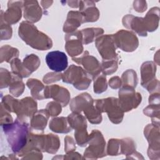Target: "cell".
I'll use <instances>...</instances> for the list:
<instances>
[{"instance_id":"6da1fadb","label":"cell","mask_w":160,"mask_h":160,"mask_svg":"<svg viewBox=\"0 0 160 160\" xmlns=\"http://www.w3.org/2000/svg\"><path fill=\"white\" fill-rule=\"evenodd\" d=\"M2 126L12 150L16 153L22 151L28 141L30 134L29 124L17 118L14 122Z\"/></svg>"},{"instance_id":"7a4b0ae2","label":"cell","mask_w":160,"mask_h":160,"mask_svg":"<svg viewBox=\"0 0 160 160\" xmlns=\"http://www.w3.org/2000/svg\"><path fill=\"white\" fill-rule=\"evenodd\" d=\"M19 37L34 49L44 51L51 48L52 42L46 34L38 31L36 26L28 21H23L19 27Z\"/></svg>"},{"instance_id":"3957f363","label":"cell","mask_w":160,"mask_h":160,"mask_svg":"<svg viewBox=\"0 0 160 160\" xmlns=\"http://www.w3.org/2000/svg\"><path fill=\"white\" fill-rule=\"evenodd\" d=\"M95 107L101 112H106L112 122L119 124L122 121L124 111L122 110L117 98H108L97 99L95 101Z\"/></svg>"},{"instance_id":"277c9868","label":"cell","mask_w":160,"mask_h":160,"mask_svg":"<svg viewBox=\"0 0 160 160\" xmlns=\"http://www.w3.org/2000/svg\"><path fill=\"white\" fill-rule=\"evenodd\" d=\"M63 82L72 84L80 90L86 89L89 87L91 81L86 71L79 66L71 65L68 69L62 74Z\"/></svg>"},{"instance_id":"5b68a950","label":"cell","mask_w":160,"mask_h":160,"mask_svg":"<svg viewBox=\"0 0 160 160\" xmlns=\"http://www.w3.org/2000/svg\"><path fill=\"white\" fill-rule=\"evenodd\" d=\"M119 104L124 112L136 108L141 102V94L135 91L133 88L123 86L119 91Z\"/></svg>"},{"instance_id":"8992f818","label":"cell","mask_w":160,"mask_h":160,"mask_svg":"<svg viewBox=\"0 0 160 160\" xmlns=\"http://www.w3.org/2000/svg\"><path fill=\"white\" fill-rule=\"evenodd\" d=\"M89 146L84 153V158L96 159L103 157L105 155L104 148L106 142L101 132L98 130H93L89 135Z\"/></svg>"},{"instance_id":"52a82bcc","label":"cell","mask_w":160,"mask_h":160,"mask_svg":"<svg viewBox=\"0 0 160 160\" xmlns=\"http://www.w3.org/2000/svg\"><path fill=\"white\" fill-rule=\"evenodd\" d=\"M112 35L117 48H119L124 51H133L138 46V39L131 31L122 29Z\"/></svg>"},{"instance_id":"ba28073f","label":"cell","mask_w":160,"mask_h":160,"mask_svg":"<svg viewBox=\"0 0 160 160\" xmlns=\"http://www.w3.org/2000/svg\"><path fill=\"white\" fill-rule=\"evenodd\" d=\"M96 46L103 60L118 58L116 53L117 46L114 42L113 35H104L96 40Z\"/></svg>"},{"instance_id":"9c48e42d","label":"cell","mask_w":160,"mask_h":160,"mask_svg":"<svg viewBox=\"0 0 160 160\" xmlns=\"http://www.w3.org/2000/svg\"><path fill=\"white\" fill-rule=\"evenodd\" d=\"M37 111V102L31 98L27 97L21 101L16 100L14 106V112L18 116V119L24 121L31 118Z\"/></svg>"},{"instance_id":"30bf717a","label":"cell","mask_w":160,"mask_h":160,"mask_svg":"<svg viewBox=\"0 0 160 160\" xmlns=\"http://www.w3.org/2000/svg\"><path fill=\"white\" fill-rule=\"evenodd\" d=\"M46 62L50 69L57 72L64 71L68 65L67 56L59 51L49 52L46 56Z\"/></svg>"},{"instance_id":"8fae6325","label":"cell","mask_w":160,"mask_h":160,"mask_svg":"<svg viewBox=\"0 0 160 160\" xmlns=\"http://www.w3.org/2000/svg\"><path fill=\"white\" fill-rule=\"evenodd\" d=\"M72 59L76 63L82 64L93 79L99 76L101 70V65L96 58L89 56L88 51H84L80 57L72 58Z\"/></svg>"},{"instance_id":"7c38bea8","label":"cell","mask_w":160,"mask_h":160,"mask_svg":"<svg viewBox=\"0 0 160 160\" xmlns=\"http://www.w3.org/2000/svg\"><path fill=\"white\" fill-rule=\"evenodd\" d=\"M65 39L66 41L65 48L69 56L73 58L82 53L83 47L82 45V38L81 31H76V32L69 33L66 36Z\"/></svg>"},{"instance_id":"4fadbf2b","label":"cell","mask_w":160,"mask_h":160,"mask_svg":"<svg viewBox=\"0 0 160 160\" xmlns=\"http://www.w3.org/2000/svg\"><path fill=\"white\" fill-rule=\"evenodd\" d=\"M45 98H53L62 106H66L70 99V94L67 89L57 84L47 86L44 89Z\"/></svg>"},{"instance_id":"5bb4252c","label":"cell","mask_w":160,"mask_h":160,"mask_svg":"<svg viewBox=\"0 0 160 160\" xmlns=\"http://www.w3.org/2000/svg\"><path fill=\"white\" fill-rule=\"evenodd\" d=\"M144 136L147 138L149 147L148 149V155H159V127L153 124H149L144 129Z\"/></svg>"},{"instance_id":"9a60e30c","label":"cell","mask_w":160,"mask_h":160,"mask_svg":"<svg viewBox=\"0 0 160 160\" xmlns=\"http://www.w3.org/2000/svg\"><path fill=\"white\" fill-rule=\"evenodd\" d=\"M156 69V65L150 61L143 63L141 66V84L148 90L158 82L155 79Z\"/></svg>"},{"instance_id":"2e32d148","label":"cell","mask_w":160,"mask_h":160,"mask_svg":"<svg viewBox=\"0 0 160 160\" xmlns=\"http://www.w3.org/2000/svg\"><path fill=\"white\" fill-rule=\"evenodd\" d=\"M24 17L32 22L38 21L42 16V9L37 1H27L23 2Z\"/></svg>"},{"instance_id":"e0dca14e","label":"cell","mask_w":160,"mask_h":160,"mask_svg":"<svg viewBox=\"0 0 160 160\" xmlns=\"http://www.w3.org/2000/svg\"><path fill=\"white\" fill-rule=\"evenodd\" d=\"M79 6L80 12L82 14L84 22L96 21L99 18V12L95 6L93 1H79Z\"/></svg>"},{"instance_id":"ac0fdd59","label":"cell","mask_w":160,"mask_h":160,"mask_svg":"<svg viewBox=\"0 0 160 160\" xmlns=\"http://www.w3.org/2000/svg\"><path fill=\"white\" fill-rule=\"evenodd\" d=\"M22 1H9L8 9L4 12V21L9 24H14L21 18V8Z\"/></svg>"},{"instance_id":"d6986e66","label":"cell","mask_w":160,"mask_h":160,"mask_svg":"<svg viewBox=\"0 0 160 160\" xmlns=\"http://www.w3.org/2000/svg\"><path fill=\"white\" fill-rule=\"evenodd\" d=\"M122 23L124 26L135 31L140 36H146L147 35L143 18H142L134 17L132 15H127L123 18Z\"/></svg>"},{"instance_id":"ffe728a7","label":"cell","mask_w":160,"mask_h":160,"mask_svg":"<svg viewBox=\"0 0 160 160\" xmlns=\"http://www.w3.org/2000/svg\"><path fill=\"white\" fill-rule=\"evenodd\" d=\"M83 22H84V18L80 12L69 11L63 27V31L69 33L72 32Z\"/></svg>"},{"instance_id":"44dd1931","label":"cell","mask_w":160,"mask_h":160,"mask_svg":"<svg viewBox=\"0 0 160 160\" xmlns=\"http://www.w3.org/2000/svg\"><path fill=\"white\" fill-rule=\"evenodd\" d=\"M93 99L88 93H82L74 98L71 102L70 108L72 111L79 112L88 106L93 103Z\"/></svg>"},{"instance_id":"7402d4cb","label":"cell","mask_w":160,"mask_h":160,"mask_svg":"<svg viewBox=\"0 0 160 160\" xmlns=\"http://www.w3.org/2000/svg\"><path fill=\"white\" fill-rule=\"evenodd\" d=\"M159 19V9L158 8H151L144 18L143 22L146 31H154L158 26Z\"/></svg>"},{"instance_id":"603a6c76","label":"cell","mask_w":160,"mask_h":160,"mask_svg":"<svg viewBox=\"0 0 160 160\" xmlns=\"http://www.w3.org/2000/svg\"><path fill=\"white\" fill-rule=\"evenodd\" d=\"M59 140L57 136L48 134L42 136V151L49 153H56L59 147Z\"/></svg>"},{"instance_id":"cb8c5ba5","label":"cell","mask_w":160,"mask_h":160,"mask_svg":"<svg viewBox=\"0 0 160 160\" xmlns=\"http://www.w3.org/2000/svg\"><path fill=\"white\" fill-rule=\"evenodd\" d=\"M49 114L46 110L41 109L36 112L32 118L31 121V128L32 130L43 131L46 126Z\"/></svg>"},{"instance_id":"d4e9b609","label":"cell","mask_w":160,"mask_h":160,"mask_svg":"<svg viewBox=\"0 0 160 160\" xmlns=\"http://www.w3.org/2000/svg\"><path fill=\"white\" fill-rule=\"evenodd\" d=\"M49 128L54 132L60 133H67L72 130L68 118L63 117L52 119L49 123Z\"/></svg>"},{"instance_id":"484cf974","label":"cell","mask_w":160,"mask_h":160,"mask_svg":"<svg viewBox=\"0 0 160 160\" xmlns=\"http://www.w3.org/2000/svg\"><path fill=\"white\" fill-rule=\"evenodd\" d=\"M28 88L31 89L32 96L37 99H43L44 98L45 87L43 84L36 79H29L26 83Z\"/></svg>"},{"instance_id":"4316f807","label":"cell","mask_w":160,"mask_h":160,"mask_svg":"<svg viewBox=\"0 0 160 160\" xmlns=\"http://www.w3.org/2000/svg\"><path fill=\"white\" fill-rule=\"evenodd\" d=\"M9 86V92L15 97L20 96L24 89V84L21 78L14 73L12 74V79Z\"/></svg>"},{"instance_id":"83f0119b","label":"cell","mask_w":160,"mask_h":160,"mask_svg":"<svg viewBox=\"0 0 160 160\" xmlns=\"http://www.w3.org/2000/svg\"><path fill=\"white\" fill-rule=\"evenodd\" d=\"M67 118L71 127L76 130L86 128L87 127L85 118L81 114H79V112H74L73 113L69 114Z\"/></svg>"},{"instance_id":"f1b7e54d","label":"cell","mask_w":160,"mask_h":160,"mask_svg":"<svg viewBox=\"0 0 160 160\" xmlns=\"http://www.w3.org/2000/svg\"><path fill=\"white\" fill-rule=\"evenodd\" d=\"M83 111L85 116L90 122L92 124H99L101 122V112L94 106L93 103L88 106Z\"/></svg>"},{"instance_id":"f546056e","label":"cell","mask_w":160,"mask_h":160,"mask_svg":"<svg viewBox=\"0 0 160 160\" xmlns=\"http://www.w3.org/2000/svg\"><path fill=\"white\" fill-rule=\"evenodd\" d=\"M103 29L101 28H86L81 31L82 42L85 44H87L89 42H92L94 38L99 35H101L103 33Z\"/></svg>"},{"instance_id":"4dcf8cb0","label":"cell","mask_w":160,"mask_h":160,"mask_svg":"<svg viewBox=\"0 0 160 160\" xmlns=\"http://www.w3.org/2000/svg\"><path fill=\"white\" fill-rule=\"evenodd\" d=\"M10 62L13 73L20 78H26L31 74V72L25 68L19 59L14 58Z\"/></svg>"},{"instance_id":"1f68e13d","label":"cell","mask_w":160,"mask_h":160,"mask_svg":"<svg viewBox=\"0 0 160 160\" xmlns=\"http://www.w3.org/2000/svg\"><path fill=\"white\" fill-rule=\"evenodd\" d=\"M19 56V51L16 48L9 46H4L1 48V62L6 61L10 62L13 59L17 58Z\"/></svg>"},{"instance_id":"d6a6232c","label":"cell","mask_w":160,"mask_h":160,"mask_svg":"<svg viewBox=\"0 0 160 160\" xmlns=\"http://www.w3.org/2000/svg\"><path fill=\"white\" fill-rule=\"evenodd\" d=\"M121 81L123 86H128L134 88L138 83L136 73L132 69H128L125 71L122 76Z\"/></svg>"},{"instance_id":"836d02e7","label":"cell","mask_w":160,"mask_h":160,"mask_svg":"<svg viewBox=\"0 0 160 160\" xmlns=\"http://www.w3.org/2000/svg\"><path fill=\"white\" fill-rule=\"evenodd\" d=\"M22 64L29 71L32 72L39 66L40 60L35 54H29L24 59Z\"/></svg>"},{"instance_id":"e575fe53","label":"cell","mask_w":160,"mask_h":160,"mask_svg":"<svg viewBox=\"0 0 160 160\" xmlns=\"http://www.w3.org/2000/svg\"><path fill=\"white\" fill-rule=\"evenodd\" d=\"M101 70L104 74H111L116 71L118 68V58L103 60L101 66Z\"/></svg>"},{"instance_id":"d590c367","label":"cell","mask_w":160,"mask_h":160,"mask_svg":"<svg viewBox=\"0 0 160 160\" xmlns=\"http://www.w3.org/2000/svg\"><path fill=\"white\" fill-rule=\"evenodd\" d=\"M74 136L78 144L80 146H85L87 142L89 141V135H88L87 133L86 128L76 130Z\"/></svg>"},{"instance_id":"8d00e7d4","label":"cell","mask_w":160,"mask_h":160,"mask_svg":"<svg viewBox=\"0 0 160 160\" xmlns=\"http://www.w3.org/2000/svg\"><path fill=\"white\" fill-rule=\"evenodd\" d=\"M107 89V82L106 80V76L104 75H101L94 78V91L96 93H101Z\"/></svg>"},{"instance_id":"74e56055","label":"cell","mask_w":160,"mask_h":160,"mask_svg":"<svg viewBox=\"0 0 160 160\" xmlns=\"http://www.w3.org/2000/svg\"><path fill=\"white\" fill-rule=\"evenodd\" d=\"M121 143L122 144L121 153L128 154V153H131L136 149V146L134 141L130 138L121 139Z\"/></svg>"},{"instance_id":"f35d334b","label":"cell","mask_w":160,"mask_h":160,"mask_svg":"<svg viewBox=\"0 0 160 160\" xmlns=\"http://www.w3.org/2000/svg\"><path fill=\"white\" fill-rule=\"evenodd\" d=\"M46 111L51 116H58L61 112V104L52 101L49 102L46 106Z\"/></svg>"},{"instance_id":"ab89813d","label":"cell","mask_w":160,"mask_h":160,"mask_svg":"<svg viewBox=\"0 0 160 160\" xmlns=\"http://www.w3.org/2000/svg\"><path fill=\"white\" fill-rule=\"evenodd\" d=\"M120 142V140L112 139L109 141L108 146V153L111 156H115L118 154L119 152H118L119 149V144Z\"/></svg>"},{"instance_id":"60d3db41","label":"cell","mask_w":160,"mask_h":160,"mask_svg":"<svg viewBox=\"0 0 160 160\" xmlns=\"http://www.w3.org/2000/svg\"><path fill=\"white\" fill-rule=\"evenodd\" d=\"M144 113L148 116L154 117V118H156V116L159 117V104H149V106L144 109Z\"/></svg>"},{"instance_id":"b9f144b4","label":"cell","mask_w":160,"mask_h":160,"mask_svg":"<svg viewBox=\"0 0 160 160\" xmlns=\"http://www.w3.org/2000/svg\"><path fill=\"white\" fill-rule=\"evenodd\" d=\"M56 72H49L44 76L43 78V81L46 84H49L51 82H53L54 81H58L60 79L62 78V74H59Z\"/></svg>"},{"instance_id":"7bdbcfd3","label":"cell","mask_w":160,"mask_h":160,"mask_svg":"<svg viewBox=\"0 0 160 160\" xmlns=\"http://www.w3.org/2000/svg\"><path fill=\"white\" fill-rule=\"evenodd\" d=\"M65 139V150L66 152H68V151H69V146H70V149H71V151H74V149H76V146H75V144L74 142L73 141V139L71 137L69 136H66Z\"/></svg>"},{"instance_id":"ee69618b","label":"cell","mask_w":160,"mask_h":160,"mask_svg":"<svg viewBox=\"0 0 160 160\" xmlns=\"http://www.w3.org/2000/svg\"><path fill=\"white\" fill-rule=\"evenodd\" d=\"M134 8L139 12H142L147 9V4L146 1H134Z\"/></svg>"},{"instance_id":"f6af8a7d","label":"cell","mask_w":160,"mask_h":160,"mask_svg":"<svg viewBox=\"0 0 160 160\" xmlns=\"http://www.w3.org/2000/svg\"><path fill=\"white\" fill-rule=\"evenodd\" d=\"M109 86L112 88H113V89H118V88L121 87V84H122V81L118 76L112 77L111 79H109Z\"/></svg>"}]
</instances>
